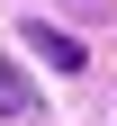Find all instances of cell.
Returning <instances> with one entry per match:
<instances>
[{
  "label": "cell",
  "instance_id": "obj_1",
  "mask_svg": "<svg viewBox=\"0 0 117 126\" xmlns=\"http://www.w3.org/2000/svg\"><path fill=\"white\" fill-rule=\"evenodd\" d=\"M27 45H36V54L54 63V72H81V45L63 36V27H27Z\"/></svg>",
  "mask_w": 117,
  "mask_h": 126
}]
</instances>
